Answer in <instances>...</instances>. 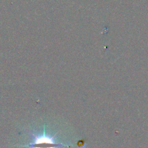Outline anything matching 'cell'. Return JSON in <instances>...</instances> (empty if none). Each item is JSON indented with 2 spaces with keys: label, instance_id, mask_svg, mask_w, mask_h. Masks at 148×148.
<instances>
[{
  "label": "cell",
  "instance_id": "cell-1",
  "mask_svg": "<svg viewBox=\"0 0 148 148\" xmlns=\"http://www.w3.org/2000/svg\"><path fill=\"white\" fill-rule=\"evenodd\" d=\"M31 135L34 137V142L21 147H29L32 148H56L57 147H66L67 148L71 147L69 145L57 143L54 140V136H50L46 135L45 131L42 135L37 136L31 132Z\"/></svg>",
  "mask_w": 148,
  "mask_h": 148
}]
</instances>
